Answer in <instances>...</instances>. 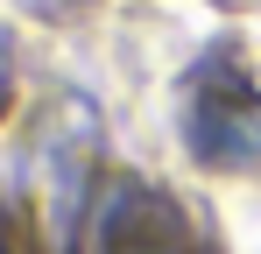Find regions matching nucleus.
Segmentation results:
<instances>
[{
	"mask_svg": "<svg viewBox=\"0 0 261 254\" xmlns=\"http://www.w3.org/2000/svg\"><path fill=\"white\" fill-rule=\"evenodd\" d=\"M99 106L78 92H57L36 120L29 141V205H36V247L43 254H78L92 219V191H99Z\"/></svg>",
	"mask_w": 261,
	"mask_h": 254,
	"instance_id": "obj_1",
	"label": "nucleus"
},
{
	"mask_svg": "<svg viewBox=\"0 0 261 254\" xmlns=\"http://www.w3.org/2000/svg\"><path fill=\"white\" fill-rule=\"evenodd\" d=\"M184 148L212 169L261 163V85L233 42H219L184 85Z\"/></svg>",
	"mask_w": 261,
	"mask_h": 254,
	"instance_id": "obj_2",
	"label": "nucleus"
},
{
	"mask_svg": "<svg viewBox=\"0 0 261 254\" xmlns=\"http://www.w3.org/2000/svg\"><path fill=\"white\" fill-rule=\"evenodd\" d=\"M92 240H99V254H205L191 212L163 184H141V176H120L106 191V205L92 219Z\"/></svg>",
	"mask_w": 261,
	"mask_h": 254,
	"instance_id": "obj_3",
	"label": "nucleus"
},
{
	"mask_svg": "<svg viewBox=\"0 0 261 254\" xmlns=\"http://www.w3.org/2000/svg\"><path fill=\"white\" fill-rule=\"evenodd\" d=\"M7 92H14V49H7V36H0V106H7Z\"/></svg>",
	"mask_w": 261,
	"mask_h": 254,
	"instance_id": "obj_4",
	"label": "nucleus"
},
{
	"mask_svg": "<svg viewBox=\"0 0 261 254\" xmlns=\"http://www.w3.org/2000/svg\"><path fill=\"white\" fill-rule=\"evenodd\" d=\"M0 254H14V247H7V226H0Z\"/></svg>",
	"mask_w": 261,
	"mask_h": 254,
	"instance_id": "obj_5",
	"label": "nucleus"
}]
</instances>
